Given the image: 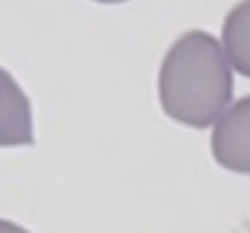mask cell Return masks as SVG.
I'll use <instances>...</instances> for the list:
<instances>
[{
	"mask_svg": "<svg viewBox=\"0 0 250 233\" xmlns=\"http://www.w3.org/2000/svg\"><path fill=\"white\" fill-rule=\"evenodd\" d=\"M157 87L166 116L197 129L212 124L232 98V71L222 45L206 31L184 33L166 53Z\"/></svg>",
	"mask_w": 250,
	"mask_h": 233,
	"instance_id": "obj_1",
	"label": "cell"
},
{
	"mask_svg": "<svg viewBox=\"0 0 250 233\" xmlns=\"http://www.w3.org/2000/svg\"><path fill=\"white\" fill-rule=\"evenodd\" d=\"M210 149L224 169L250 176V95L237 100L217 118Z\"/></svg>",
	"mask_w": 250,
	"mask_h": 233,
	"instance_id": "obj_2",
	"label": "cell"
},
{
	"mask_svg": "<svg viewBox=\"0 0 250 233\" xmlns=\"http://www.w3.org/2000/svg\"><path fill=\"white\" fill-rule=\"evenodd\" d=\"M31 142V105L18 82L0 67V147H18Z\"/></svg>",
	"mask_w": 250,
	"mask_h": 233,
	"instance_id": "obj_3",
	"label": "cell"
},
{
	"mask_svg": "<svg viewBox=\"0 0 250 233\" xmlns=\"http://www.w3.org/2000/svg\"><path fill=\"white\" fill-rule=\"evenodd\" d=\"M222 43L228 65L250 78V0H241L226 16Z\"/></svg>",
	"mask_w": 250,
	"mask_h": 233,
	"instance_id": "obj_4",
	"label": "cell"
},
{
	"mask_svg": "<svg viewBox=\"0 0 250 233\" xmlns=\"http://www.w3.org/2000/svg\"><path fill=\"white\" fill-rule=\"evenodd\" d=\"M0 233H29V231L18 227V224L9 222V220H0Z\"/></svg>",
	"mask_w": 250,
	"mask_h": 233,
	"instance_id": "obj_5",
	"label": "cell"
},
{
	"mask_svg": "<svg viewBox=\"0 0 250 233\" xmlns=\"http://www.w3.org/2000/svg\"><path fill=\"white\" fill-rule=\"evenodd\" d=\"M98 2H124V0H98Z\"/></svg>",
	"mask_w": 250,
	"mask_h": 233,
	"instance_id": "obj_6",
	"label": "cell"
}]
</instances>
